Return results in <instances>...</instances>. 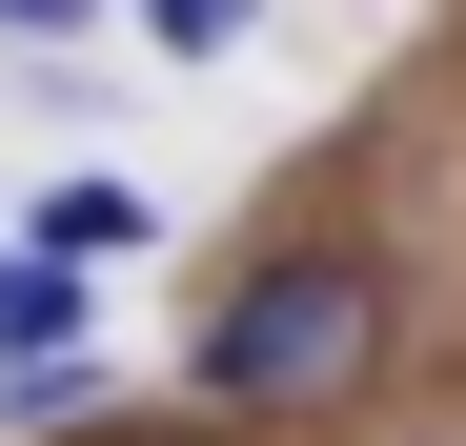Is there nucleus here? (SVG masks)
I'll use <instances>...</instances> for the list:
<instances>
[{
  "label": "nucleus",
  "instance_id": "7ed1b4c3",
  "mask_svg": "<svg viewBox=\"0 0 466 446\" xmlns=\"http://www.w3.org/2000/svg\"><path fill=\"white\" fill-rule=\"evenodd\" d=\"M264 21V0H142V41H163V61H203V41H244Z\"/></svg>",
  "mask_w": 466,
  "mask_h": 446
},
{
  "label": "nucleus",
  "instance_id": "f257e3e1",
  "mask_svg": "<svg viewBox=\"0 0 466 446\" xmlns=\"http://www.w3.org/2000/svg\"><path fill=\"white\" fill-rule=\"evenodd\" d=\"M385 365V264L365 244H264L203 325V406H365Z\"/></svg>",
  "mask_w": 466,
  "mask_h": 446
},
{
  "label": "nucleus",
  "instance_id": "f03ea898",
  "mask_svg": "<svg viewBox=\"0 0 466 446\" xmlns=\"http://www.w3.org/2000/svg\"><path fill=\"white\" fill-rule=\"evenodd\" d=\"M21 244H41V264H61V284H102V264H122V244H142V203H122V183H61V203H41V223H21Z\"/></svg>",
  "mask_w": 466,
  "mask_h": 446
},
{
  "label": "nucleus",
  "instance_id": "20e7f679",
  "mask_svg": "<svg viewBox=\"0 0 466 446\" xmlns=\"http://www.w3.org/2000/svg\"><path fill=\"white\" fill-rule=\"evenodd\" d=\"M102 21V0H0V41H82Z\"/></svg>",
  "mask_w": 466,
  "mask_h": 446
}]
</instances>
